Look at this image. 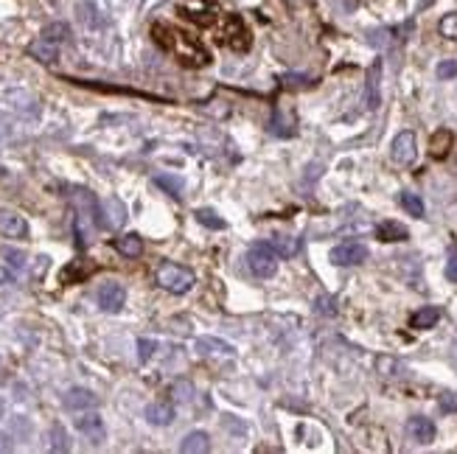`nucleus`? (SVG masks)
Wrapping results in <instances>:
<instances>
[{"mask_svg": "<svg viewBox=\"0 0 457 454\" xmlns=\"http://www.w3.org/2000/svg\"><path fill=\"white\" fill-rule=\"evenodd\" d=\"M152 34H155V39H157L169 53H174L186 67H202V65L211 62V53L205 51V45H202L194 34H188V31H180V28H174V25L157 22V25L152 28Z\"/></svg>", "mask_w": 457, "mask_h": 454, "instance_id": "1", "label": "nucleus"}, {"mask_svg": "<svg viewBox=\"0 0 457 454\" xmlns=\"http://www.w3.org/2000/svg\"><path fill=\"white\" fill-rule=\"evenodd\" d=\"M157 283H160L166 292H172V294H186V292L194 289L197 275H194L191 269L180 266V264H163V266L157 269Z\"/></svg>", "mask_w": 457, "mask_h": 454, "instance_id": "2", "label": "nucleus"}, {"mask_svg": "<svg viewBox=\"0 0 457 454\" xmlns=\"http://www.w3.org/2000/svg\"><path fill=\"white\" fill-rule=\"evenodd\" d=\"M247 264L255 278H272L278 272V252L272 249V244H252L247 252Z\"/></svg>", "mask_w": 457, "mask_h": 454, "instance_id": "3", "label": "nucleus"}, {"mask_svg": "<svg viewBox=\"0 0 457 454\" xmlns=\"http://www.w3.org/2000/svg\"><path fill=\"white\" fill-rule=\"evenodd\" d=\"M219 39L228 48H233V51H247L250 48V31H247V25H244V20L238 14H228L225 17V25L219 31Z\"/></svg>", "mask_w": 457, "mask_h": 454, "instance_id": "4", "label": "nucleus"}, {"mask_svg": "<svg viewBox=\"0 0 457 454\" xmlns=\"http://www.w3.org/2000/svg\"><path fill=\"white\" fill-rule=\"evenodd\" d=\"M328 261L334 266H359L368 261V247L359 244V241H345V244H337L331 252H328Z\"/></svg>", "mask_w": 457, "mask_h": 454, "instance_id": "5", "label": "nucleus"}, {"mask_svg": "<svg viewBox=\"0 0 457 454\" xmlns=\"http://www.w3.org/2000/svg\"><path fill=\"white\" fill-rule=\"evenodd\" d=\"M73 424H76V432H79L84 441H90V446H101V443H104L107 429H104V421H101L98 413H82Z\"/></svg>", "mask_w": 457, "mask_h": 454, "instance_id": "6", "label": "nucleus"}, {"mask_svg": "<svg viewBox=\"0 0 457 454\" xmlns=\"http://www.w3.org/2000/svg\"><path fill=\"white\" fill-rule=\"evenodd\" d=\"M180 14L194 20L197 25H214L219 8H217V0H186L180 3Z\"/></svg>", "mask_w": 457, "mask_h": 454, "instance_id": "7", "label": "nucleus"}, {"mask_svg": "<svg viewBox=\"0 0 457 454\" xmlns=\"http://www.w3.org/2000/svg\"><path fill=\"white\" fill-rule=\"evenodd\" d=\"M416 155H418L416 132H410V129L399 132V135L393 138V146H390V157H393V163H399V166H410V163L416 160Z\"/></svg>", "mask_w": 457, "mask_h": 454, "instance_id": "8", "label": "nucleus"}, {"mask_svg": "<svg viewBox=\"0 0 457 454\" xmlns=\"http://www.w3.org/2000/svg\"><path fill=\"white\" fill-rule=\"evenodd\" d=\"M127 303V289L115 280H107L101 289H98V309L107 311V314H118Z\"/></svg>", "mask_w": 457, "mask_h": 454, "instance_id": "9", "label": "nucleus"}, {"mask_svg": "<svg viewBox=\"0 0 457 454\" xmlns=\"http://www.w3.org/2000/svg\"><path fill=\"white\" fill-rule=\"evenodd\" d=\"M0 235L6 238H25L28 235V222L8 208H0Z\"/></svg>", "mask_w": 457, "mask_h": 454, "instance_id": "10", "label": "nucleus"}, {"mask_svg": "<svg viewBox=\"0 0 457 454\" xmlns=\"http://www.w3.org/2000/svg\"><path fill=\"white\" fill-rule=\"evenodd\" d=\"M62 404H65V410H70V413H84V410H96V407H98V398H96L90 390H84V387H73V390L65 393Z\"/></svg>", "mask_w": 457, "mask_h": 454, "instance_id": "11", "label": "nucleus"}, {"mask_svg": "<svg viewBox=\"0 0 457 454\" xmlns=\"http://www.w3.org/2000/svg\"><path fill=\"white\" fill-rule=\"evenodd\" d=\"M407 435L416 443H432L435 441V424L430 418H424V415H413L407 421Z\"/></svg>", "mask_w": 457, "mask_h": 454, "instance_id": "12", "label": "nucleus"}, {"mask_svg": "<svg viewBox=\"0 0 457 454\" xmlns=\"http://www.w3.org/2000/svg\"><path fill=\"white\" fill-rule=\"evenodd\" d=\"M379 82H382V62L376 59V62L371 65V70H368V90H365V104H368V110H376L379 101H382V96H379Z\"/></svg>", "mask_w": 457, "mask_h": 454, "instance_id": "13", "label": "nucleus"}, {"mask_svg": "<svg viewBox=\"0 0 457 454\" xmlns=\"http://www.w3.org/2000/svg\"><path fill=\"white\" fill-rule=\"evenodd\" d=\"M180 452H183V454H205V452H211V438H208V432H202V429L188 432V435L180 441Z\"/></svg>", "mask_w": 457, "mask_h": 454, "instance_id": "14", "label": "nucleus"}, {"mask_svg": "<svg viewBox=\"0 0 457 454\" xmlns=\"http://www.w3.org/2000/svg\"><path fill=\"white\" fill-rule=\"evenodd\" d=\"M143 415H146V421L152 427H169L174 421V407L166 404V401H157V404H149Z\"/></svg>", "mask_w": 457, "mask_h": 454, "instance_id": "15", "label": "nucleus"}, {"mask_svg": "<svg viewBox=\"0 0 457 454\" xmlns=\"http://www.w3.org/2000/svg\"><path fill=\"white\" fill-rule=\"evenodd\" d=\"M28 53H31L34 59H39V62L51 65V62H56V59H59V45H56V42H51V39H45V37H39L37 42H31Z\"/></svg>", "mask_w": 457, "mask_h": 454, "instance_id": "16", "label": "nucleus"}, {"mask_svg": "<svg viewBox=\"0 0 457 454\" xmlns=\"http://www.w3.org/2000/svg\"><path fill=\"white\" fill-rule=\"evenodd\" d=\"M438 320H441V309H438V306H424V309H418V311L413 314L410 325L418 328V331H424V328H432Z\"/></svg>", "mask_w": 457, "mask_h": 454, "instance_id": "17", "label": "nucleus"}, {"mask_svg": "<svg viewBox=\"0 0 457 454\" xmlns=\"http://www.w3.org/2000/svg\"><path fill=\"white\" fill-rule=\"evenodd\" d=\"M115 247H118L121 255H127V258H138V255L143 252V238H141L138 233H127V235H121V238L115 241Z\"/></svg>", "mask_w": 457, "mask_h": 454, "instance_id": "18", "label": "nucleus"}, {"mask_svg": "<svg viewBox=\"0 0 457 454\" xmlns=\"http://www.w3.org/2000/svg\"><path fill=\"white\" fill-rule=\"evenodd\" d=\"M194 348H197L200 354H225V356L233 354V345L225 342V339H217V337H200V339L194 342Z\"/></svg>", "mask_w": 457, "mask_h": 454, "instance_id": "19", "label": "nucleus"}, {"mask_svg": "<svg viewBox=\"0 0 457 454\" xmlns=\"http://www.w3.org/2000/svg\"><path fill=\"white\" fill-rule=\"evenodd\" d=\"M376 235L382 238V241H387V244H393V241H404L410 233H407V227L399 225V222H393V219H387V222H382V225L376 227Z\"/></svg>", "mask_w": 457, "mask_h": 454, "instance_id": "20", "label": "nucleus"}, {"mask_svg": "<svg viewBox=\"0 0 457 454\" xmlns=\"http://www.w3.org/2000/svg\"><path fill=\"white\" fill-rule=\"evenodd\" d=\"M101 216H110L104 225L107 227H115V225H121L124 219H127V208L121 205V200H115V197H110L104 205H101Z\"/></svg>", "mask_w": 457, "mask_h": 454, "instance_id": "21", "label": "nucleus"}, {"mask_svg": "<svg viewBox=\"0 0 457 454\" xmlns=\"http://www.w3.org/2000/svg\"><path fill=\"white\" fill-rule=\"evenodd\" d=\"M272 249L278 252V258L283 255V258H292V255H297V249H300V238H295V235H275L272 241Z\"/></svg>", "mask_w": 457, "mask_h": 454, "instance_id": "22", "label": "nucleus"}, {"mask_svg": "<svg viewBox=\"0 0 457 454\" xmlns=\"http://www.w3.org/2000/svg\"><path fill=\"white\" fill-rule=\"evenodd\" d=\"M155 186H160L166 194H172L174 200H180L183 197V188H186V183H183V177H177V174H157L155 177Z\"/></svg>", "mask_w": 457, "mask_h": 454, "instance_id": "23", "label": "nucleus"}, {"mask_svg": "<svg viewBox=\"0 0 457 454\" xmlns=\"http://www.w3.org/2000/svg\"><path fill=\"white\" fill-rule=\"evenodd\" d=\"M399 200H401V208H404L410 216H416V219H421V216H424V200H421L418 194H413V191H404Z\"/></svg>", "mask_w": 457, "mask_h": 454, "instance_id": "24", "label": "nucleus"}, {"mask_svg": "<svg viewBox=\"0 0 457 454\" xmlns=\"http://www.w3.org/2000/svg\"><path fill=\"white\" fill-rule=\"evenodd\" d=\"M39 37H45V39H51V42L62 45V42L70 37V28H67L65 22H51V25H45V28H42V34H39Z\"/></svg>", "mask_w": 457, "mask_h": 454, "instance_id": "25", "label": "nucleus"}, {"mask_svg": "<svg viewBox=\"0 0 457 454\" xmlns=\"http://www.w3.org/2000/svg\"><path fill=\"white\" fill-rule=\"evenodd\" d=\"M51 449L53 452H70V438H67V432H65L62 424H53L51 427Z\"/></svg>", "mask_w": 457, "mask_h": 454, "instance_id": "26", "label": "nucleus"}, {"mask_svg": "<svg viewBox=\"0 0 457 454\" xmlns=\"http://www.w3.org/2000/svg\"><path fill=\"white\" fill-rule=\"evenodd\" d=\"M197 222L202 227H211V230H225V219L217 214V211H211V208H200L197 214Z\"/></svg>", "mask_w": 457, "mask_h": 454, "instance_id": "27", "label": "nucleus"}, {"mask_svg": "<svg viewBox=\"0 0 457 454\" xmlns=\"http://www.w3.org/2000/svg\"><path fill=\"white\" fill-rule=\"evenodd\" d=\"M438 31H441L446 39H457V11H449V14H444V17H441Z\"/></svg>", "mask_w": 457, "mask_h": 454, "instance_id": "28", "label": "nucleus"}, {"mask_svg": "<svg viewBox=\"0 0 457 454\" xmlns=\"http://www.w3.org/2000/svg\"><path fill=\"white\" fill-rule=\"evenodd\" d=\"M449 143H452V135H449L446 129H441V132L432 138V155H435V157H444L446 149H449Z\"/></svg>", "mask_w": 457, "mask_h": 454, "instance_id": "29", "label": "nucleus"}, {"mask_svg": "<svg viewBox=\"0 0 457 454\" xmlns=\"http://www.w3.org/2000/svg\"><path fill=\"white\" fill-rule=\"evenodd\" d=\"M435 73H438V79H455L457 76V59H444L438 67H435Z\"/></svg>", "mask_w": 457, "mask_h": 454, "instance_id": "30", "label": "nucleus"}, {"mask_svg": "<svg viewBox=\"0 0 457 454\" xmlns=\"http://www.w3.org/2000/svg\"><path fill=\"white\" fill-rule=\"evenodd\" d=\"M3 258H8V264L14 269H22L25 266V252H20V249H3Z\"/></svg>", "mask_w": 457, "mask_h": 454, "instance_id": "31", "label": "nucleus"}, {"mask_svg": "<svg viewBox=\"0 0 457 454\" xmlns=\"http://www.w3.org/2000/svg\"><path fill=\"white\" fill-rule=\"evenodd\" d=\"M172 393H177V401H191V396H194V387H191L188 382H177V384L172 387Z\"/></svg>", "mask_w": 457, "mask_h": 454, "instance_id": "32", "label": "nucleus"}, {"mask_svg": "<svg viewBox=\"0 0 457 454\" xmlns=\"http://www.w3.org/2000/svg\"><path fill=\"white\" fill-rule=\"evenodd\" d=\"M155 348H157V345H155V339H141V342H138V359H141V362H146V359L155 354Z\"/></svg>", "mask_w": 457, "mask_h": 454, "instance_id": "33", "label": "nucleus"}, {"mask_svg": "<svg viewBox=\"0 0 457 454\" xmlns=\"http://www.w3.org/2000/svg\"><path fill=\"white\" fill-rule=\"evenodd\" d=\"M446 278H449L452 283H457V247L449 252V261H446Z\"/></svg>", "mask_w": 457, "mask_h": 454, "instance_id": "34", "label": "nucleus"}, {"mask_svg": "<svg viewBox=\"0 0 457 454\" xmlns=\"http://www.w3.org/2000/svg\"><path fill=\"white\" fill-rule=\"evenodd\" d=\"M317 314H337L334 297H320V300H317Z\"/></svg>", "mask_w": 457, "mask_h": 454, "instance_id": "35", "label": "nucleus"}, {"mask_svg": "<svg viewBox=\"0 0 457 454\" xmlns=\"http://www.w3.org/2000/svg\"><path fill=\"white\" fill-rule=\"evenodd\" d=\"M441 410H444V413H457V396L455 393L441 396Z\"/></svg>", "mask_w": 457, "mask_h": 454, "instance_id": "36", "label": "nucleus"}, {"mask_svg": "<svg viewBox=\"0 0 457 454\" xmlns=\"http://www.w3.org/2000/svg\"><path fill=\"white\" fill-rule=\"evenodd\" d=\"M14 449V443H11V435H6V432H0V454L11 452Z\"/></svg>", "mask_w": 457, "mask_h": 454, "instance_id": "37", "label": "nucleus"}, {"mask_svg": "<svg viewBox=\"0 0 457 454\" xmlns=\"http://www.w3.org/2000/svg\"><path fill=\"white\" fill-rule=\"evenodd\" d=\"M3 283H8V275H6V269H0V286Z\"/></svg>", "mask_w": 457, "mask_h": 454, "instance_id": "38", "label": "nucleus"}, {"mask_svg": "<svg viewBox=\"0 0 457 454\" xmlns=\"http://www.w3.org/2000/svg\"><path fill=\"white\" fill-rule=\"evenodd\" d=\"M6 415V404H3V398H0V418Z\"/></svg>", "mask_w": 457, "mask_h": 454, "instance_id": "39", "label": "nucleus"}]
</instances>
